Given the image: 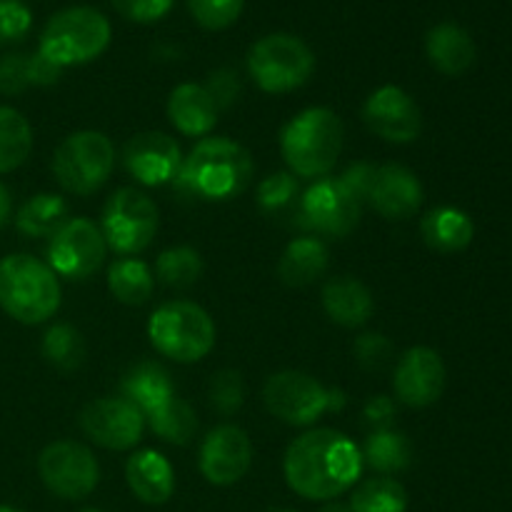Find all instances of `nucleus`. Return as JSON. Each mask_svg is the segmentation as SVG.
Masks as SVG:
<instances>
[{
    "label": "nucleus",
    "mask_w": 512,
    "mask_h": 512,
    "mask_svg": "<svg viewBox=\"0 0 512 512\" xmlns=\"http://www.w3.org/2000/svg\"><path fill=\"white\" fill-rule=\"evenodd\" d=\"M290 490L305 500L330 503L355 485L363 470L358 445L330 428L308 430L290 443L283 460Z\"/></svg>",
    "instance_id": "f257e3e1"
},
{
    "label": "nucleus",
    "mask_w": 512,
    "mask_h": 512,
    "mask_svg": "<svg viewBox=\"0 0 512 512\" xmlns=\"http://www.w3.org/2000/svg\"><path fill=\"white\" fill-rule=\"evenodd\" d=\"M178 185L203 200H230L253 180V158L228 138H203L175 175Z\"/></svg>",
    "instance_id": "f03ea898"
},
{
    "label": "nucleus",
    "mask_w": 512,
    "mask_h": 512,
    "mask_svg": "<svg viewBox=\"0 0 512 512\" xmlns=\"http://www.w3.org/2000/svg\"><path fill=\"white\" fill-rule=\"evenodd\" d=\"M343 138L345 128L338 113L328 108H308L283 128L280 153L300 178H323L338 163Z\"/></svg>",
    "instance_id": "7ed1b4c3"
},
{
    "label": "nucleus",
    "mask_w": 512,
    "mask_h": 512,
    "mask_svg": "<svg viewBox=\"0 0 512 512\" xmlns=\"http://www.w3.org/2000/svg\"><path fill=\"white\" fill-rule=\"evenodd\" d=\"M0 308L23 325H40L60 308L58 275L33 255L0 260Z\"/></svg>",
    "instance_id": "20e7f679"
},
{
    "label": "nucleus",
    "mask_w": 512,
    "mask_h": 512,
    "mask_svg": "<svg viewBox=\"0 0 512 512\" xmlns=\"http://www.w3.org/2000/svg\"><path fill=\"white\" fill-rule=\"evenodd\" d=\"M110 43V23L100 10L78 5L55 13L40 33L38 53L58 68L98 58Z\"/></svg>",
    "instance_id": "39448f33"
},
{
    "label": "nucleus",
    "mask_w": 512,
    "mask_h": 512,
    "mask_svg": "<svg viewBox=\"0 0 512 512\" xmlns=\"http://www.w3.org/2000/svg\"><path fill=\"white\" fill-rule=\"evenodd\" d=\"M148 338L153 348L175 363H198L213 350V318L188 300L165 303L150 315Z\"/></svg>",
    "instance_id": "423d86ee"
},
{
    "label": "nucleus",
    "mask_w": 512,
    "mask_h": 512,
    "mask_svg": "<svg viewBox=\"0 0 512 512\" xmlns=\"http://www.w3.org/2000/svg\"><path fill=\"white\" fill-rule=\"evenodd\" d=\"M263 400L275 418L298 428L313 425L325 413H333L345 405V395L340 390L325 388L313 375L300 370L270 375L263 385Z\"/></svg>",
    "instance_id": "0eeeda50"
},
{
    "label": "nucleus",
    "mask_w": 512,
    "mask_h": 512,
    "mask_svg": "<svg viewBox=\"0 0 512 512\" xmlns=\"http://www.w3.org/2000/svg\"><path fill=\"white\" fill-rule=\"evenodd\" d=\"M248 70L265 93H290L310 80L315 55L300 38L273 33L260 38L248 53Z\"/></svg>",
    "instance_id": "6e6552de"
},
{
    "label": "nucleus",
    "mask_w": 512,
    "mask_h": 512,
    "mask_svg": "<svg viewBox=\"0 0 512 512\" xmlns=\"http://www.w3.org/2000/svg\"><path fill=\"white\" fill-rule=\"evenodd\" d=\"M115 148L98 130H80L68 135L53 155V173L68 193L90 195L110 178Z\"/></svg>",
    "instance_id": "1a4fd4ad"
},
{
    "label": "nucleus",
    "mask_w": 512,
    "mask_h": 512,
    "mask_svg": "<svg viewBox=\"0 0 512 512\" xmlns=\"http://www.w3.org/2000/svg\"><path fill=\"white\" fill-rule=\"evenodd\" d=\"M105 245L118 255H138L158 233V205L135 188H120L108 198L100 225Z\"/></svg>",
    "instance_id": "9d476101"
},
{
    "label": "nucleus",
    "mask_w": 512,
    "mask_h": 512,
    "mask_svg": "<svg viewBox=\"0 0 512 512\" xmlns=\"http://www.w3.org/2000/svg\"><path fill=\"white\" fill-rule=\"evenodd\" d=\"M363 213V200L348 188L340 178H320L310 185L298 200V225L330 235L345 238L358 225Z\"/></svg>",
    "instance_id": "9b49d317"
},
{
    "label": "nucleus",
    "mask_w": 512,
    "mask_h": 512,
    "mask_svg": "<svg viewBox=\"0 0 512 512\" xmlns=\"http://www.w3.org/2000/svg\"><path fill=\"white\" fill-rule=\"evenodd\" d=\"M38 473L45 488L63 500H83L95 490L100 468L90 448L75 440L50 443L38 458Z\"/></svg>",
    "instance_id": "f8f14e48"
},
{
    "label": "nucleus",
    "mask_w": 512,
    "mask_h": 512,
    "mask_svg": "<svg viewBox=\"0 0 512 512\" xmlns=\"http://www.w3.org/2000/svg\"><path fill=\"white\" fill-rule=\"evenodd\" d=\"M108 245L93 220L68 218V223L50 235L48 263L65 280H85L103 265Z\"/></svg>",
    "instance_id": "ddd939ff"
},
{
    "label": "nucleus",
    "mask_w": 512,
    "mask_h": 512,
    "mask_svg": "<svg viewBox=\"0 0 512 512\" xmlns=\"http://www.w3.org/2000/svg\"><path fill=\"white\" fill-rule=\"evenodd\" d=\"M80 428L105 450H130L140 443L145 418L130 400L98 398L80 413Z\"/></svg>",
    "instance_id": "4468645a"
},
{
    "label": "nucleus",
    "mask_w": 512,
    "mask_h": 512,
    "mask_svg": "<svg viewBox=\"0 0 512 512\" xmlns=\"http://www.w3.org/2000/svg\"><path fill=\"white\" fill-rule=\"evenodd\" d=\"M363 120L388 143H413L423 128L418 103L398 85H383L363 105Z\"/></svg>",
    "instance_id": "2eb2a0df"
},
{
    "label": "nucleus",
    "mask_w": 512,
    "mask_h": 512,
    "mask_svg": "<svg viewBox=\"0 0 512 512\" xmlns=\"http://www.w3.org/2000/svg\"><path fill=\"white\" fill-rule=\"evenodd\" d=\"M253 443L238 425H218L200 448V473L213 485H233L250 470Z\"/></svg>",
    "instance_id": "dca6fc26"
},
{
    "label": "nucleus",
    "mask_w": 512,
    "mask_h": 512,
    "mask_svg": "<svg viewBox=\"0 0 512 512\" xmlns=\"http://www.w3.org/2000/svg\"><path fill=\"white\" fill-rule=\"evenodd\" d=\"M395 395L408 408H428L445 390L443 358L433 348H410L395 365Z\"/></svg>",
    "instance_id": "f3484780"
},
{
    "label": "nucleus",
    "mask_w": 512,
    "mask_h": 512,
    "mask_svg": "<svg viewBox=\"0 0 512 512\" xmlns=\"http://www.w3.org/2000/svg\"><path fill=\"white\" fill-rule=\"evenodd\" d=\"M123 163L138 183L150 185V188L175 180V175L183 168L178 143L158 130L133 135L123 148Z\"/></svg>",
    "instance_id": "a211bd4d"
},
{
    "label": "nucleus",
    "mask_w": 512,
    "mask_h": 512,
    "mask_svg": "<svg viewBox=\"0 0 512 512\" xmlns=\"http://www.w3.org/2000/svg\"><path fill=\"white\" fill-rule=\"evenodd\" d=\"M370 205L385 220H408L423 205V185L418 175L398 163H388L375 168L373 185L368 193Z\"/></svg>",
    "instance_id": "6ab92c4d"
},
{
    "label": "nucleus",
    "mask_w": 512,
    "mask_h": 512,
    "mask_svg": "<svg viewBox=\"0 0 512 512\" xmlns=\"http://www.w3.org/2000/svg\"><path fill=\"white\" fill-rule=\"evenodd\" d=\"M220 108L205 85L183 83L170 93L168 118L175 128L190 138H203L218 123Z\"/></svg>",
    "instance_id": "aec40b11"
},
{
    "label": "nucleus",
    "mask_w": 512,
    "mask_h": 512,
    "mask_svg": "<svg viewBox=\"0 0 512 512\" xmlns=\"http://www.w3.org/2000/svg\"><path fill=\"white\" fill-rule=\"evenodd\" d=\"M125 478L135 498L145 505H163L173 498L175 475L168 460L155 450H140L125 465Z\"/></svg>",
    "instance_id": "412c9836"
},
{
    "label": "nucleus",
    "mask_w": 512,
    "mask_h": 512,
    "mask_svg": "<svg viewBox=\"0 0 512 512\" xmlns=\"http://www.w3.org/2000/svg\"><path fill=\"white\" fill-rule=\"evenodd\" d=\"M323 308L338 325L345 328H360L370 320L375 310L373 293L368 285L360 283L358 278L340 275L325 283L323 288Z\"/></svg>",
    "instance_id": "4be33fe9"
},
{
    "label": "nucleus",
    "mask_w": 512,
    "mask_h": 512,
    "mask_svg": "<svg viewBox=\"0 0 512 512\" xmlns=\"http://www.w3.org/2000/svg\"><path fill=\"white\" fill-rule=\"evenodd\" d=\"M425 53L435 70L443 75H463L475 63V43L458 23H440L425 38Z\"/></svg>",
    "instance_id": "5701e85b"
},
{
    "label": "nucleus",
    "mask_w": 512,
    "mask_h": 512,
    "mask_svg": "<svg viewBox=\"0 0 512 512\" xmlns=\"http://www.w3.org/2000/svg\"><path fill=\"white\" fill-rule=\"evenodd\" d=\"M420 233L428 248L438 253H460L473 243L475 225L468 213L453 208V205H440L425 213L420 223Z\"/></svg>",
    "instance_id": "b1692460"
},
{
    "label": "nucleus",
    "mask_w": 512,
    "mask_h": 512,
    "mask_svg": "<svg viewBox=\"0 0 512 512\" xmlns=\"http://www.w3.org/2000/svg\"><path fill=\"white\" fill-rule=\"evenodd\" d=\"M123 398L130 400L143 413V418L163 408L170 398H175L173 380L168 370L158 363H138L123 378Z\"/></svg>",
    "instance_id": "393cba45"
},
{
    "label": "nucleus",
    "mask_w": 512,
    "mask_h": 512,
    "mask_svg": "<svg viewBox=\"0 0 512 512\" xmlns=\"http://www.w3.org/2000/svg\"><path fill=\"white\" fill-rule=\"evenodd\" d=\"M328 270V248L318 238H298L283 250L278 275L290 288H305L323 278Z\"/></svg>",
    "instance_id": "a878e982"
},
{
    "label": "nucleus",
    "mask_w": 512,
    "mask_h": 512,
    "mask_svg": "<svg viewBox=\"0 0 512 512\" xmlns=\"http://www.w3.org/2000/svg\"><path fill=\"white\" fill-rule=\"evenodd\" d=\"M68 223V203L55 193H38L20 205L15 225L28 238H50Z\"/></svg>",
    "instance_id": "bb28decb"
},
{
    "label": "nucleus",
    "mask_w": 512,
    "mask_h": 512,
    "mask_svg": "<svg viewBox=\"0 0 512 512\" xmlns=\"http://www.w3.org/2000/svg\"><path fill=\"white\" fill-rule=\"evenodd\" d=\"M360 455H363V463H368L373 470L383 475H393L403 473L413 463V445L403 433H395L390 428L375 430V433H370L365 450Z\"/></svg>",
    "instance_id": "cd10ccee"
},
{
    "label": "nucleus",
    "mask_w": 512,
    "mask_h": 512,
    "mask_svg": "<svg viewBox=\"0 0 512 512\" xmlns=\"http://www.w3.org/2000/svg\"><path fill=\"white\" fill-rule=\"evenodd\" d=\"M108 288L120 303L143 305L153 295L155 280L143 260L120 258L108 268Z\"/></svg>",
    "instance_id": "c85d7f7f"
},
{
    "label": "nucleus",
    "mask_w": 512,
    "mask_h": 512,
    "mask_svg": "<svg viewBox=\"0 0 512 512\" xmlns=\"http://www.w3.org/2000/svg\"><path fill=\"white\" fill-rule=\"evenodd\" d=\"M33 150L30 123L15 108L0 105V175L20 168Z\"/></svg>",
    "instance_id": "c756f323"
},
{
    "label": "nucleus",
    "mask_w": 512,
    "mask_h": 512,
    "mask_svg": "<svg viewBox=\"0 0 512 512\" xmlns=\"http://www.w3.org/2000/svg\"><path fill=\"white\" fill-rule=\"evenodd\" d=\"M43 358L60 373H73L85 363V340L73 325L58 323L43 335Z\"/></svg>",
    "instance_id": "7c9ffc66"
},
{
    "label": "nucleus",
    "mask_w": 512,
    "mask_h": 512,
    "mask_svg": "<svg viewBox=\"0 0 512 512\" xmlns=\"http://www.w3.org/2000/svg\"><path fill=\"white\" fill-rule=\"evenodd\" d=\"M353 512H405L408 510V493L393 478L365 480L350 498Z\"/></svg>",
    "instance_id": "2f4dec72"
},
{
    "label": "nucleus",
    "mask_w": 512,
    "mask_h": 512,
    "mask_svg": "<svg viewBox=\"0 0 512 512\" xmlns=\"http://www.w3.org/2000/svg\"><path fill=\"white\" fill-rule=\"evenodd\" d=\"M148 420L153 433L158 435L160 440L173 445H188L190 438L195 435V430H198L195 410L180 398H170L163 408L155 410L153 415H148Z\"/></svg>",
    "instance_id": "473e14b6"
},
{
    "label": "nucleus",
    "mask_w": 512,
    "mask_h": 512,
    "mask_svg": "<svg viewBox=\"0 0 512 512\" xmlns=\"http://www.w3.org/2000/svg\"><path fill=\"white\" fill-rule=\"evenodd\" d=\"M155 275L168 288H190L203 275V258L198 250L193 248H170L160 253L158 263H155Z\"/></svg>",
    "instance_id": "72a5a7b5"
},
{
    "label": "nucleus",
    "mask_w": 512,
    "mask_h": 512,
    "mask_svg": "<svg viewBox=\"0 0 512 512\" xmlns=\"http://www.w3.org/2000/svg\"><path fill=\"white\" fill-rule=\"evenodd\" d=\"M298 200V180L293 173H273L258 185V203L268 213H280Z\"/></svg>",
    "instance_id": "f704fd0d"
},
{
    "label": "nucleus",
    "mask_w": 512,
    "mask_h": 512,
    "mask_svg": "<svg viewBox=\"0 0 512 512\" xmlns=\"http://www.w3.org/2000/svg\"><path fill=\"white\" fill-rule=\"evenodd\" d=\"M188 5L203 28L225 30L240 18L245 0H188Z\"/></svg>",
    "instance_id": "c9c22d12"
},
{
    "label": "nucleus",
    "mask_w": 512,
    "mask_h": 512,
    "mask_svg": "<svg viewBox=\"0 0 512 512\" xmlns=\"http://www.w3.org/2000/svg\"><path fill=\"white\" fill-rule=\"evenodd\" d=\"M245 400V385L240 373L235 370H220L218 375L210 383V403L218 413L230 415L235 410H240Z\"/></svg>",
    "instance_id": "e433bc0d"
},
{
    "label": "nucleus",
    "mask_w": 512,
    "mask_h": 512,
    "mask_svg": "<svg viewBox=\"0 0 512 512\" xmlns=\"http://www.w3.org/2000/svg\"><path fill=\"white\" fill-rule=\"evenodd\" d=\"M30 25H33V15L23 0H0V45L23 40Z\"/></svg>",
    "instance_id": "4c0bfd02"
},
{
    "label": "nucleus",
    "mask_w": 512,
    "mask_h": 512,
    "mask_svg": "<svg viewBox=\"0 0 512 512\" xmlns=\"http://www.w3.org/2000/svg\"><path fill=\"white\" fill-rule=\"evenodd\" d=\"M30 63L25 53H8L0 58V93L20 95L30 88Z\"/></svg>",
    "instance_id": "58836bf2"
},
{
    "label": "nucleus",
    "mask_w": 512,
    "mask_h": 512,
    "mask_svg": "<svg viewBox=\"0 0 512 512\" xmlns=\"http://www.w3.org/2000/svg\"><path fill=\"white\" fill-rule=\"evenodd\" d=\"M110 3L133 23H155L173 8V0H110Z\"/></svg>",
    "instance_id": "ea45409f"
},
{
    "label": "nucleus",
    "mask_w": 512,
    "mask_h": 512,
    "mask_svg": "<svg viewBox=\"0 0 512 512\" xmlns=\"http://www.w3.org/2000/svg\"><path fill=\"white\" fill-rule=\"evenodd\" d=\"M390 353H393V345L380 333H368L363 338H358V343H355V355H358L360 365L368 370L383 368L388 363Z\"/></svg>",
    "instance_id": "a19ab883"
},
{
    "label": "nucleus",
    "mask_w": 512,
    "mask_h": 512,
    "mask_svg": "<svg viewBox=\"0 0 512 512\" xmlns=\"http://www.w3.org/2000/svg\"><path fill=\"white\" fill-rule=\"evenodd\" d=\"M205 88H208V93L213 95L218 108H228V105L238 98V90H240L238 75L230 73V70H215V73L210 75Z\"/></svg>",
    "instance_id": "79ce46f5"
},
{
    "label": "nucleus",
    "mask_w": 512,
    "mask_h": 512,
    "mask_svg": "<svg viewBox=\"0 0 512 512\" xmlns=\"http://www.w3.org/2000/svg\"><path fill=\"white\" fill-rule=\"evenodd\" d=\"M373 178H375V165H370V163H355V165H350L343 175H340V180H343V183L348 185V188L353 190L360 200H363V203L368 200Z\"/></svg>",
    "instance_id": "37998d69"
},
{
    "label": "nucleus",
    "mask_w": 512,
    "mask_h": 512,
    "mask_svg": "<svg viewBox=\"0 0 512 512\" xmlns=\"http://www.w3.org/2000/svg\"><path fill=\"white\" fill-rule=\"evenodd\" d=\"M363 415L365 420H368L370 425H375L378 430H388L390 420L395 418V403L390 398H385V395H375V398L368 400Z\"/></svg>",
    "instance_id": "c03bdc74"
},
{
    "label": "nucleus",
    "mask_w": 512,
    "mask_h": 512,
    "mask_svg": "<svg viewBox=\"0 0 512 512\" xmlns=\"http://www.w3.org/2000/svg\"><path fill=\"white\" fill-rule=\"evenodd\" d=\"M30 63V83L33 85H55L63 75V68H58L55 63H50L48 58H43L40 53L28 55Z\"/></svg>",
    "instance_id": "a18cd8bd"
},
{
    "label": "nucleus",
    "mask_w": 512,
    "mask_h": 512,
    "mask_svg": "<svg viewBox=\"0 0 512 512\" xmlns=\"http://www.w3.org/2000/svg\"><path fill=\"white\" fill-rule=\"evenodd\" d=\"M10 208H13V203H10V193L5 190V185L0 183V228L10 220Z\"/></svg>",
    "instance_id": "49530a36"
},
{
    "label": "nucleus",
    "mask_w": 512,
    "mask_h": 512,
    "mask_svg": "<svg viewBox=\"0 0 512 512\" xmlns=\"http://www.w3.org/2000/svg\"><path fill=\"white\" fill-rule=\"evenodd\" d=\"M320 512H353V510H350V505L338 503V500H330V503L325 505V508L320 510Z\"/></svg>",
    "instance_id": "de8ad7c7"
},
{
    "label": "nucleus",
    "mask_w": 512,
    "mask_h": 512,
    "mask_svg": "<svg viewBox=\"0 0 512 512\" xmlns=\"http://www.w3.org/2000/svg\"><path fill=\"white\" fill-rule=\"evenodd\" d=\"M0 512H23V510H18V508H10V505H0Z\"/></svg>",
    "instance_id": "09e8293b"
},
{
    "label": "nucleus",
    "mask_w": 512,
    "mask_h": 512,
    "mask_svg": "<svg viewBox=\"0 0 512 512\" xmlns=\"http://www.w3.org/2000/svg\"><path fill=\"white\" fill-rule=\"evenodd\" d=\"M80 512H100V510H95V508H85V510H80Z\"/></svg>",
    "instance_id": "8fccbe9b"
},
{
    "label": "nucleus",
    "mask_w": 512,
    "mask_h": 512,
    "mask_svg": "<svg viewBox=\"0 0 512 512\" xmlns=\"http://www.w3.org/2000/svg\"><path fill=\"white\" fill-rule=\"evenodd\" d=\"M273 512H295V510H273Z\"/></svg>",
    "instance_id": "3c124183"
}]
</instances>
